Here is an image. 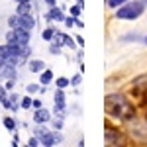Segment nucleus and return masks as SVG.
Segmentation results:
<instances>
[{"mask_svg":"<svg viewBox=\"0 0 147 147\" xmlns=\"http://www.w3.org/2000/svg\"><path fill=\"white\" fill-rule=\"evenodd\" d=\"M104 110H106V114H110V116L118 118V120H134V116H136V108L122 94H110V96H106Z\"/></svg>","mask_w":147,"mask_h":147,"instance_id":"obj_1","label":"nucleus"},{"mask_svg":"<svg viewBox=\"0 0 147 147\" xmlns=\"http://www.w3.org/2000/svg\"><path fill=\"white\" fill-rule=\"evenodd\" d=\"M145 10V4L143 2H139V0H134V2H125L120 6V10L116 12V18H120V20H137L141 14Z\"/></svg>","mask_w":147,"mask_h":147,"instance_id":"obj_2","label":"nucleus"},{"mask_svg":"<svg viewBox=\"0 0 147 147\" xmlns=\"http://www.w3.org/2000/svg\"><path fill=\"white\" fill-rule=\"evenodd\" d=\"M106 145L108 147H122L124 145V137L120 131H116L114 127H106Z\"/></svg>","mask_w":147,"mask_h":147,"instance_id":"obj_3","label":"nucleus"},{"mask_svg":"<svg viewBox=\"0 0 147 147\" xmlns=\"http://www.w3.org/2000/svg\"><path fill=\"white\" fill-rule=\"evenodd\" d=\"M53 98H55V114L59 116V114L65 112V106H67V102H65V92H63V88H57L55 94H53Z\"/></svg>","mask_w":147,"mask_h":147,"instance_id":"obj_4","label":"nucleus"},{"mask_svg":"<svg viewBox=\"0 0 147 147\" xmlns=\"http://www.w3.org/2000/svg\"><path fill=\"white\" fill-rule=\"evenodd\" d=\"M14 34H16V41H18V43H22V45H30V41H32V32H30V30L14 28Z\"/></svg>","mask_w":147,"mask_h":147,"instance_id":"obj_5","label":"nucleus"},{"mask_svg":"<svg viewBox=\"0 0 147 147\" xmlns=\"http://www.w3.org/2000/svg\"><path fill=\"white\" fill-rule=\"evenodd\" d=\"M18 77V71H16V65H10V63H4L2 69H0V79L8 80V79H14L16 80Z\"/></svg>","mask_w":147,"mask_h":147,"instance_id":"obj_6","label":"nucleus"},{"mask_svg":"<svg viewBox=\"0 0 147 147\" xmlns=\"http://www.w3.org/2000/svg\"><path fill=\"white\" fill-rule=\"evenodd\" d=\"M51 120V112L47 110V108H37L34 112V122H35V125L37 124H47Z\"/></svg>","mask_w":147,"mask_h":147,"instance_id":"obj_7","label":"nucleus"},{"mask_svg":"<svg viewBox=\"0 0 147 147\" xmlns=\"http://www.w3.org/2000/svg\"><path fill=\"white\" fill-rule=\"evenodd\" d=\"M45 20L47 22H65V14H63V10H59L57 6H51V10L45 14Z\"/></svg>","mask_w":147,"mask_h":147,"instance_id":"obj_8","label":"nucleus"},{"mask_svg":"<svg viewBox=\"0 0 147 147\" xmlns=\"http://www.w3.org/2000/svg\"><path fill=\"white\" fill-rule=\"evenodd\" d=\"M20 28L30 30V32L35 28V18L32 16V12H30V14H22V16H20Z\"/></svg>","mask_w":147,"mask_h":147,"instance_id":"obj_9","label":"nucleus"},{"mask_svg":"<svg viewBox=\"0 0 147 147\" xmlns=\"http://www.w3.org/2000/svg\"><path fill=\"white\" fill-rule=\"evenodd\" d=\"M39 143H41L43 147H53V145H55V136H53V131L43 134V136L39 137Z\"/></svg>","mask_w":147,"mask_h":147,"instance_id":"obj_10","label":"nucleus"},{"mask_svg":"<svg viewBox=\"0 0 147 147\" xmlns=\"http://www.w3.org/2000/svg\"><path fill=\"white\" fill-rule=\"evenodd\" d=\"M53 80V73L49 71V69H43L41 73H39V84H43V86H47L49 82Z\"/></svg>","mask_w":147,"mask_h":147,"instance_id":"obj_11","label":"nucleus"},{"mask_svg":"<svg viewBox=\"0 0 147 147\" xmlns=\"http://www.w3.org/2000/svg\"><path fill=\"white\" fill-rule=\"evenodd\" d=\"M28 69H30V73H41V71L45 69V63L35 59V61H30V63H28Z\"/></svg>","mask_w":147,"mask_h":147,"instance_id":"obj_12","label":"nucleus"},{"mask_svg":"<svg viewBox=\"0 0 147 147\" xmlns=\"http://www.w3.org/2000/svg\"><path fill=\"white\" fill-rule=\"evenodd\" d=\"M0 104H2L6 110H10V108H12L10 98H8V94H6V86H2V84H0Z\"/></svg>","mask_w":147,"mask_h":147,"instance_id":"obj_13","label":"nucleus"},{"mask_svg":"<svg viewBox=\"0 0 147 147\" xmlns=\"http://www.w3.org/2000/svg\"><path fill=\"white\" fill-rule=\"evenodd\" d=\"M32 12V2H20L16 4V14L22 16V14H30Z\"/></svg>","mask_w":147,"mask_h":147,"instance_id":"obj_14","label":"nucleus"},{"mask_svg":"<svg viewBox=\"0 0 147 147\" xmlns=\"http://www.w3.org/2000/svg\"><path fill=\"white\" fill-rule=\"evenodd\" d=\"M2 122H4V127H6L8 131H16V127H18V124H16V120H14V118H10V116H6V118H4Z\"/></svg>","mask_w":147,"mask_h":147,"instance_id":"obj_15","label":"nucleus"},{"mask_svg":"<svg viewBox=\"0 0 147 147\" xmlns=\"http://www.w3.org/2000/svg\"><path fill=\"white\" fill-rule=\"evenodd\" d=\"M10 55H12V53H10V47H8V43H6V45H0V61H2V63H6Z\"/></svg>","mask_w":147,"mask_h":147,"instance_id":"obj_16","label":"nucleus"},{"mask_svg":"<svg viewBox=\"0 0 147 147\" xmlns=\"http://www.w3.org/2000/svg\"><path fill=\"white\" fill-rule=\"evenodd\" d=\"M55 34H57V30H55V28H47V30H43L41 37H43L45 41H51V39L55 37Z\"/></svg>","mask_w":147,"mask_h":147,"instance_id":"obj_17","label":"nucleus"},{"mask_svg":"<svg viewBox=\"0 0 147 147\" xmlns=\"http://www.w3.org/2000/svg\"><path fill=\"white\" fill-rule=\"evenodd\" d=\"M32 104H34V100H32L30 96H24L22 100H20V108H24V110H30V108H32Z\"/></svg>","mask_w":147,"mask_h":147,"instance_id":"obj_18","label":"nucleus"},{"mask_svg":"<svg viewBox=\"0 0 147 147\" xmlns=\"http://www.w3.org/2000/svg\"><path fill=\"white\" fill-rule=\"evenodd\" d=\"M8 26H10L12 30H14V28H20V16H18V14H16V16H10V18H8Z\"/></svg>","mask_w":147,"mask_h":147,"instance_id":"obj_19","label":"nucleus"},{"mask_svg":"<svg viewBox=\"0 0 147 147\" xmlns=\"http://www.w3.org/2000/svg\"><path fill=\"white\" fill-rule=\"evenodd\" d=\"M26 90H28V94H34V92H39V90H41V84H35V82H30V84L26 86Z\"/></svg>","mask_w":147,"mask_h":147,"instance_id":"obj_20","label":"nucleus"},{"mask_svg":"<svg viewBox=\"0 0 147 147\" xmlns=\"http://www.w3.org/2000/svg\"><path fill=\"white\" fill-rule=\"evenodd\" d=\"M69 84H71V80L65 79V77H59L57 79V88H67Z\"/></svg>","mask_w":147,"mask_h":147,"instance_id":"obj_21","label":"nucleus"},{"mask_svg":"<svg viewBox=\"0 0 147 147\" xmlns=\"http://www.w3.org/2000/svg\"><path fill=\"white\" fill-rule=\"evenodd\" d=\"M34 134H35V136H37V137H41V136H43V134H47V127H45V125H43V124H37V127H35V129H34Z\"/></svg>","mask_w":147,"mask_h":147,"instance_id":"obj_22","label":"nucleus"},{"mask_svg":"<svg viewBox=\"0 0 147 147\" xmlns=\"http://www.w3.org/2000/svg\"><path fill=\"white\" fill-rule=\"evenodd\" d=\"M51 124H53V127H55V129H61V127H63V114H59V116H57Z\"/></svg>","mask_w":147,"mask_h":147,"instance_id":"obj_23","label":"nucleus"},{"mask_svg":"<svg viewBox=\"0 0 147 147\" xmlns=\"http://www.w3.org/2000/svg\"><path fill=\"white\" fill-rule=\"evenodd\" d=\"M80 12H82V6H80V4H77V6H71V16H73V18H79Z\"/></svg>","mask_w":147,"mask_h":147,"instance_id":"obj_24","label":"nucleus"},{"mask_svg":"<svg viewBox=\"0 0 147 147\" xmlns=\"http://www.w3.org/2000/svg\"><path fill=\"white\" fill-rule=\"evenodd\" d=\"M125 2H127V0H108V6H110V8H120Z\"/></svg>","mask_w":147,"mask_h":147,"instance_id":"obj_25","label":"nucleus"},{"mask_svg":"<svg viewBox=\"0 0 147 147\" xmlns=\"http://www.w3.org/2000/svg\"><path fill=\"white\" fill-rule=\"evenodd\" d=\"M49 51H51V53H53V55H59V53H61V45H59V43H55V41H53V43H51V45H49Z\"/></svg>","mask_w":147,"mask_h":147,"instance_id":"obj_26","label":"nucleus"},{"mask_svg":"<svg viewBox=\"0 0 147 147\" xmlns=\"http://www.w3.org/2000/svg\"><path fill=\"white\" fill-rule=\"evenodd\" d=\"M16 41V34H14V30H8V34H6V43H14Z\"/></svg>","mask_w":147,"mask_h":147,"instance_id":"obj_27","label":"nucleus"},{"mask_svg":"<svg viewBox=\"0 0 147 147\" xmlns=\"http://www.w3.org/2000/svg\"><path fill=\"white\" fill-rule=\"evenodd\" d=\"M28 145H30V147H37V145H39V137L32 136V137H30V141H28Z\"/></svg>","mask_w":147,"mask_h":147,"instance_id":"obj_28","label":"nucleus"},{"mask_svg":"<svg viewBox=\"0 0 147 147\" xmlns=\"http://www.w3.org/2000/svg\"><path fill=\"white\" fill-rule=\"evenodd\" d=\"M14 84H16V80H14V79H8V80H6V84H4V86H6V90L10 92L12 88H14Z\"/></svg>","mask_w":147,"mask_h":147,"instance_id":"obj_29","label":"nucleus"},{"mask_svg":"<svg viewBox=\"0 0 147 147\" xmlns=\"http://www.w3.org/2000/svg\"><path fill=\"white\" fill-rule=\"evenodd\" d=\"M65 26H67V28H73V26H75V18H73V16H71V18H65Z\"/></svg>","mask_w":147,"mask_h":147,"instance_id":"obj_30","label":"nucleus"},{"mask_svg":"<svg viewBox=\"0 0 147 147\" xmlns=\"http://www.w3.org/2000/svg\"><path fill=\"white\" fill-rule=\"evenodd\" d=\"M32 108H35V110H37V108H43V102H41V100H34Z\"/></svg>","mask_w":147,"mask_h":147,"instance_id":"obj_31","label":"nucleus"},{"mask_svg":"<svg viewBox=\"0 0 147 147\" xmlns=\"http://www.w3.org/2000/svg\"><path fill=\"white\" fill-rule=\"evenodd\" d=\"M53 136H55V143H61V141H63V136H61L59 131H53Z\"/></svg>","mask_w":147,"mask_h":147,"instance_id":"obj_32","label":"nucleus"},{"mask_svg":"<svg viewBox=\"0 0 147 147\" xmlns=\"http://www.w3.org/2000/svg\"><path fill=\"white\" fill-rule=\"evenodd\" d=\"M80 82V75H75L73 79H71V84H79Z\"/></svg>","mask_w":147,"mask_h":147,"instance_id":"obj_33","label":"nucleus"},{"mask_svg":"<svg viewBox=\"0 0 147 147\" xmlns=\"http://www.w3.org/2000/svg\"><path fill=\"white\" fill-rule=\"evenodd\" d=\"M43 2H45V4H49V6H55V4H57V0H43Z\"/></svg>","mask_w":147,"mask_h":147,"instance_id":"obj_34","label":"nucleus"},{"mask_svg":"<svg viewBox=\"0 0 147 147\" xmlns=\"http://www.w3.org/2000/svg\"><path fill=\"white\" fill-rule=\"evenodd\" d=\"M77 43H79V45H84V39H82L80 35H79V37H77Z\"/></svg>","mask_w":147,"mask_h":147,"instance_id":"obj_35","label":"nucleus"},{"mask_svg":"<svg viewBox=\"0 0 147 147\" xmlns=\"http://www.w3.org/2000/svg\"><path fill=\"white\" fill-rule=\"evenodd\" d=\"M16 4H20V2H32V0H14Z\"/></svg>","mask_w":147,"mask_h":147,"instance_id":"obj_36","label":"nucleus"},{"mask_svg":"<svg viewBox=\"0 0 147 147\" xmlns=\"http://www.w3.org/2000/svg\"><path fill=\"white\" fill-rule=\"evenodd\" d=\"M143 43H145V45H147V35H145V37H143Z\"/></svg>","mask_w":147,"mask_h":147,"instance_id":"obj_37","label":"nucleus"},{"mask_svg":"<svg viewBox=\"0 0 147 147\" xmlns=\"http://www.w3.org/2000/svg\"><path fill=\"white\" fill-rule=\"evenodd\" d=\"M24 147H30V145H24Z\"/></svg>","mask_w":147,"mask_h":147,"instance_id":"obj_38","label":"nucleus"}]
</instances>
